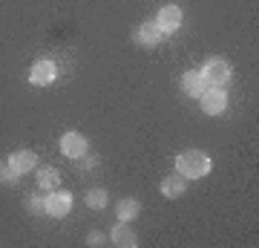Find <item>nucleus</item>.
Returning a JSON list of instances; mask_svg holds the SVG:
<instances>
[{
  "label": "nucleus",
  "instance_id": "nucleus-8",
  "mask_svg": "<svg viewBox=\"0 0 259 248\" xmlns=\"http://www.w3.org/2000/svg\"><path fill=\"white\" fill-rule=\"evenodd\" d=\"M6 162H9V167H12L18 176H23V173H29V170H35L37 156H35V150H15V153H12Z\"/></svg>",
  "mask_w": 259,
  "mask_h": 248
},
{
  "label": "nucleus",
  "instance_id": "nucleus-15",
  "mask_svg": "<svg viewBox=\"0 0 259 248\" xmlns=\"http://www.w3.org/2000/svg\"><path fill=\"white\" fill-rule=\"evenodd\" d=\"M87 205H90L93 211H101V208H107V191H101V188L87 191Z\"/></svg>",
  "mask_w": 259,
  "mask_h": 248
},
{
  "label": "nucleus",
  "instance_id": "nucleus-3",
  "mask_svg": "<svg viewBox=\"0 0 259 248\" xmlns=\"http://www.w3.org/2000/svg\"><path fill=\"white\" fill-rule=\"evenodd\" d=\"M199 101H202V110L207 113V116H219V113L228 107V92H225L222 87H210V90H204L202 95H199Z\"/></svg>",
  "mask_w": 259,
  "mask_h": 248
},
{
  "label": "nucleus",
  "instance_id": "nucleus-5",
  "mask_svg": "<svg viewBox=\"0 0 259 248\" xmlns=\"http://www.w3.org/2000/svg\"><path fill=\"white\" fill-rule=\"evenodd\" d=\"M58 75V64L55 61H49V58H44V61H37L32 69H29V84H35V87H47V84L55 81Z\"/></svg>",
  "mask_w": 259,
  "mask_h": 248
},
{
  "label": "nucleus",
  "instance_id": "nucleus-4",
  "mask_svg": "<svg viewBox=\"0 0 259 248\" xmlns=\"http://www.w3.org/2000/svg\"><path fill=\"white\" fill-rule=\"evenodd\" d=\"M182 20H185V15H182V9L179 6H161L156 15V26L161 29V35H170V32H176L179 26H182Z\"/></svg>",
  "mask_w": 259,
  "mask_h": 248
},
{
  "label": "nucleus",
  "instance_id": "nucleus-17",
  "mask_svg": "<svg viewBox=\"0 0 259 248\" xmlns=\"http://www.w3.org/2000/svg\"><path fill=\"white\" fill-rule=\"evenodd\" d=\"M20 176L9 167V162H0V185H15Z\"/></svg>",
  "mask_w": 259,
  "mask_h": 248
},
{
  "label": "nucleus",
  "instance_id": "nucleus-7",
  "mask_svg": "<svg viewBox=\"0 0 259 248\" xmlns=\"http://www.w3.org/2000/svg\"><path fill=\"white\" fill-rule=\"evenodd\" d=\"M61 153L66 159H81L87 153V138L81 133H64L61 136Z\"/></svg>",
  "mask_w": 259,
  "mask_h": 248
},
{
  "label": "nucleus",
  "instance_id": "nucleus-12",
  "mask_svg": "<svg viewBox=\"0 0 259 248\" xmlns=\"http://www.w3.org/2000/svg\"><path fill=\"white\" fill-rule=\"evenodd\" d=\"M110 239H112V242H115L118 248H136V245H139L136 234H133V231L124 225V222H121V225H115V228L110 231Z\"/></svg>",
  "mask_w": 259,
  "mask_h": 248
},
{
  "label": "nucleus",
  "instance_id": "nucleus-14",
  "mask_svg": "<svg viewBox=\"0 0 259 248\" xmlns=\"http://www.w3.org/2000/svg\"><path fill=\"white\" fill-rule=\"evenodd\" d=\"M115 214H118L121 222L136 220V217H139V202H136V199H121V202L115 205Z\"/></svg>",
  "mask_w": 259,
  "mask_h": 248
},
{
  "label": "nucleus",
  "instance_id": "nucleus-10",
  "mask_svg": "<svg viewBox=\"0 0 259 248\" xmlns=\"http://www.w3.org/2000/svg\"><path fill=\"white\" fill-rule=\"evenodd\" d=\"M161 196H167V199H176V196H182V193L187 191V179L182 173H173V176H167V179H161Z\"/></svg>",
  "mask_w": 259,
  "mask_h": 248
},
{
  "label": "nucleus",
  "instance_id": "nucleus-18",
  "mask_svg": "<svg viewBox=\"0 0 259 248\" xmlns=\"http://www.w3.org/2000/svg\"><path fill=\"white\" fill-rule=\"evenodd\" d=\"M87 242H90V245H101L104 237H101V234H90V237H87Z\"/></svg>",
  "mask_w": 259,
  "mask_h": 248
},
{
  "label": "nucleus",
  "instance_id": "nucleus-2",
  "mask_svg": "<svg viewBox=\"0 0 259 248\" xmlns=\"http://www.w3.org/2000/svg\"><path fill=\"white\" fill-rule=\"evenodd\" d=\"M199 73H202L204 84H210V87H222V84L231 81V64L225 58H207V64Z\"/></svg>",
  "mask_w": 259,
  "mask_h": 248
},
{
  "label": "nucleus",
  "instance_id": "nucleus-9",
  "mask_svg": "<svg viewBox=\"0 0 259 248\" xmlns=\"http://www.w3.org/2000/svg\"><path fill=\"white\" fill-rule=\"evenodd\" d=\"M204 90H207V84H204V78H202V73H199V69L182 75V92H185V95H190V98H199Z\"/></svg>",
  "mask_w": 259,
  "mask_h": 248
},
{
  "label": "nucleus",
  "instance_id": "nucleus-6",
  "mask_svg": "<svg viewBox=\"0 0 259 248\" xmlns=\"http://www.w3.org/2000/svg\"><path fill=\"white\" fill-rule=\"evenodd\" d=\"M72 211V193H66V191H52L47 196V214L49 217H66V214Z\"/></svg>",
  "mask_w": 259,
  "mask_h": 248
},
{
  "label": "nucleus",
  "instance_id": "nucleus-1",
  "mask_svg": "<svg viewBox=\"0 0 259 248\" xmlns=\"http://www.w3.org/2000/svg\"><path fill=\"white\" fill-rule=\"evenodd\" d=\"M210 156L202 153V150H185L176 156V170L185 179H202V176L210 173Z\"/></svg>",
  "mask_w": 259,
  "mask_h": 248
},
{
  "label": "nucleus",
  "instance_id": "nucleus-16",
  "mask_svg": "<svg viewBox=\"0 0 259 248\" xmlns=\"http://www.w3.org/2000/svg\"><path fill=\"white\" fill-rule=\"evenodd\" d=\"M29 205H32V208H29L32 214H47V196H44V191L32 193V196H29Z\"/></svg>",
  "mask_w": 259,
  "mask_h": 248
},
{
  "label": "nucleus",
  "instance_id": "nucleus-13",
  "mask_svg": "<svg viewBox=\"0 0 259 248\" xmlns=\"http://www.w3.org/2000/svg\"><path fill=\"white\" fill-rule=\"evenodd\" d=\"M58 182H61V173H58L55 167H44V170H37V188H40V191H55Z\"/></svg>",
  "mask_w": 259,
  "mask_h": 248
},
{
  "label": "nucleus",
  "instance_id": "nucleus-11",
  "mask_svg": "<svg viewBox=\"0 0 259 248\" xmlns=\"http://www.w3.org/2000/svg\"><path fill=\"white\" fill-rule=\"evenodd\" d=\"M161 29L156 26V20H147V23H141L139 26V32H136V41H139L141 46H156V44H161Z\"/></svg>",
  "mask_w": 259,
  "mask_h": 248
}]
</instances>
